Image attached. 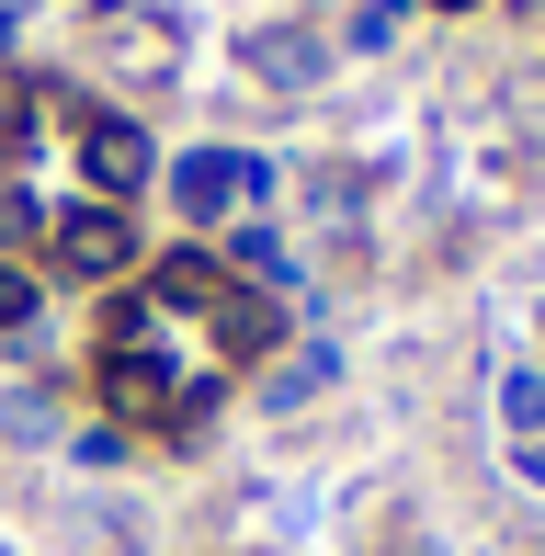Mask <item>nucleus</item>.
Masks as SVG:
<instances>
[{"instance_id": "nucleus-1", "label": "nucleus", "mask_w": 545, "mask_h": 556, "mask_svg": "<svg viewBox=\"0 0 545 556\" xmlns=\"http://www.w3.org/2000/svg\"><path fill=\"white\" fill-rule=\"evenodd\" d=\"M160 193H170V216L205 239V227H228V216H262L272 193H284V170H272L262 148H182V160H160Z\"/></svg>"}, {"instance_id": "nucleus-2", "label": "nucleus", "mask_w": 545, "mask_h": 556, "mask_svg": "<svg viewBox=\"0 0 545 556\" xmlns=\"http://www.w3.org/2000/svg\"><path fill=\"white\" fill-rule=\"evenodd\" d=\"M46 262L68 273V285H91V295H114V285H137V216L126 205H103V193H80V205H58L46 216Z\"/></svg>"}, {"instance_id": "nucleus-3", "label": "nucleus", "mask_w": 545, "mask_h": 556, "mask_svg": "<svg viewBox=\"0 0 545 556\" xmlns=\"http://www.w3.org/2000/svg\"><path fill=\"white\" fill-rule=\"evenodd\" d=\"M68 148H80V182L103 193V205H137V193L160 182V148H148V125L114 114V103H91L80 125H68Z\"/></svg>"}, {"instance_id": "nucleus-4", "label": "nucleus", "mask_w": 545, "mask_h": 556, "mask_svg": "<svg viewBox=\"0 0 545 556\" xmlns=\"http://www.w3.org/2000/svg\"><path fill=\"white\" fill-rule=\"evenodd\" d=\"M205 352H216V375H251L284 352V295H262V285H228L205 307Z\"/></svg>"}, {"instance_id": "nucleus-5", "label": "nucleus", "mask_w": 545, "mask_h": 556, "mask_svg": "<svg viewBox=\"0 0 545 556\" xmlns=\"http://www.w3.org/2000/svg\"><path fill=\"white\" fill-rule=\"evenodd\" d=\"M137 295L160 318H193V330H205V307L228 295V262H216L205 239H182V250H160V262H137Z\"/></svg>"}, {"instance_id": "nucleus-6", "label": "nucleus", "mask_w": 545, "mask_h": 556, "mask_svg": "<svg viewBox=\"0 0 545 556\" xmlns=\"http://www.w3.org/2000/svg\"><path fill=\"white\" fill-rule=\"evenodd\" d=\"M239 58H251L262 91H318V80H330V35H307V23H251Z\"/></svg>"}, {"instance_id": "nucleus-7", "label": "nucleus", "mask_w": 545, "mask_h": 556, "mask_svg": "<svg viewBox=\"0 0 545 556\" xmlns=\"http://www.w3.org/2000/svg\"><path fill=\"white\" fill-rule=\"evenodd\" d=\"M216 262H228V285H262V295H307V262H295L284 250V227L272 216H228V250H216Z\"/></svg>"}, {"instance_id": "nucleus-8", "label": "nucleus", "mask_w": 545, "mask_h": 556, "mask_svg": "<svg viewBox=\"0 0 545 556\" xmlns=\"http://www.w3.org/2000/svg\"><path fill=\"white\" fill-rule=\"evenodd\" d=\"M91 46H103L114 68H137V80H170V68H182V35H170L160 12H137V0H114V12H91Z\"/></svg>"}, {"instance_id": "nucleus-9", "label": "nucleus", "mask_w": 545, "mask_h": 556, "mask_svg": "<svg viewBox=\"0 0 545 556\" xmlns=\"http://www.w3.org/2000/svg\"><path fill=\"white\" fill-rule=\"evenodd\" d=\"M330 387H341V341H295V352H272V364H262V409H272V420L318 409Z\"/></svg>"}, {"instance_id": "nucleus-10", "label": "nucleus", "mask_w": 545, "mask_h": 556, "mask_svg": "<svg viewBox=\"0 0 545 556\" xmlns=\"http://www.w3.org/2000/svg\"><path fill=\"white\" fill-rule=\"evenodd\" d=\"M489 409H500V432H511V443H534V432H545V352H511L500 387H489Z\"/></svg>"}, {"instance_id": "nucleus-11", "label": "nucleus", "mask_w": 545, "mask_h": 556, "mask_svg": "<svg viewBox=\"0 0 545 556\" xmlns=\"http://www.w3.org/2000/svg\"><path fill=\"white\" fill-rule=\"evenodd\" d=\"M46 216H58V205H46V193L23 182V170H0V262H23V250H46Z\"/></svg>"}, {"instance_id": "nucleus-12", "label": "nucleus", "mask_w": 545, "mask_h": 556, "mask_svg": "<svg viewBox=\"0 0 545 556\" xmlns=\"http://www.w3.org/2000/svg\"><path fill=\"white\" fill-rule=\"evenodd\" d=\"M0 443L46 454V443H58V397H46V387H0Z\"/></svg>"}, {"instance_id": "nucleus-13", "label": "nucleus", "mask_w": 545, "mask_h": 556, "mask_svg": "<svg viewBox=\"0 0 545 556\" xmlns=\"http://www.w3.org/2000/svg\"><path fill=\"white\" fill-rule=\"evenodd\" d=\"M58 454H68V466H80V477H114V466H126V454H137V432H126V420H103V409H91L80 432H58Z\"/></svg>"}, {"instance_id": "nucleus-14", "label": "nucleus", "mask_w": 545, "mask_h": 556, "mask_svg": "<svg viewBox=\"0 0 545 556\" xmlns=\"http://www.w3.org/2000/svg\"><path fill=\"white\" fill-rule=\"evenodd\" d=\"M80 545L91 556H148V522L126 511V500H80Z\"/></svg>"}, {"instance_id": "nucleus-15", "label": "nucleus", "mask_w": 545, "mask_h": 556, "mask_svg": "<svg viewBox=\"0 0 545 556\" xmlns=\"http://www.w3.org/2000/svg\"><path fill=\"white\" fill-rule=\"evenodd\" d=\"M398 23H409V0H353L341 46H353V58H386V46H398Z\"/></svg>"}, {"instance_id": "nucleus-16", "label": "nucleus", "mask_w": 545, "mask_h": 556, "mask_svg": "<svg viewBox=\"0 0 545 556\" xmlns=\"http://www.w3.org/2000/svg\"><path fill=\"white\" fill-rule=\"evenodd\" d=\"M35 307H46L35 262H0V341H23V330H35Z\"/></svg>"}, {"instance_id": "nucleus-17", "label": "nucleus", "mask_w": 545, "mask_h": 556, "mask_svg": "<svg viewBox=\"0 0 545 556\" xmlns=\"http://www.w3.org/2000/svg\"><path fill=\"white\" fill-rule=\"evenodd\" d=\"M511 477H523V489H545V432H534V443H511Z\"/></svg>"}, {"instance_id": "nucleus-18", "label": "nucleus", "mask_w": 545, "mask_h": 556, "mask_svg": "<svg viewBox=\"0 0 545 556\" xmlns=\"http://www.w3.org/2000/svg\"><path fill=\"white\" fill-rule=\"evenodd\" d=\"M12 35H23V23H12V12H0V80H12Z\"/></svg>"}, {"instance_id": "nucleus-19", "label": "nucleus", "mask_w": 545, "mask_h": 556, "mask_svg": "<svg viewBox=\"0 0 545 556\" xmlns=\"http://www.w3.org/2000/svg\"><path fill=\"white\" fill-rule=\"evenodd\" d=\"M409 12H478V0H409Z\"/></svg>"}, {"instance_id": "nucleus-20", "label": "nucleus", "mask_w": 545, "mask_h": 556, "mask_svg": "<svg viewBox=\"0 0 545 556\" xmlns=\"http://www.w3.org/2000/svg\"><path fill=\"white\" fill-rule=\"evenodd\" d=\"M0 12H12V23H23V12H35V0H0Z\"/></svg>"}, {"instance_id": "nucleus-21", "label": "nucleus", "mask_w": 545, "mask_h": 556, "mask_svg": "<svg viewBox=\"0 0 545 556\" xmlns=\"http://www.w3.org/2000/svg\"><path fill=\"white\" fill-rule=\"evenodd\" d=\"M0 556H23V545H12V534H0Z\"/></svg>"}, {"instance_id": "nucleus-22", "label": "nucleus", "mask_w": 545, "mask_h": 556, "mask_svg": "<svg viewBox=\"0 0 545 556\" xmlns=\"http://www.w3.org/2000/svg\"><path fill=\"white\" fill-rule=\"evenodd\" d=\"M534 330H545V318H534Z\"/></svg>"}]
</instances>
